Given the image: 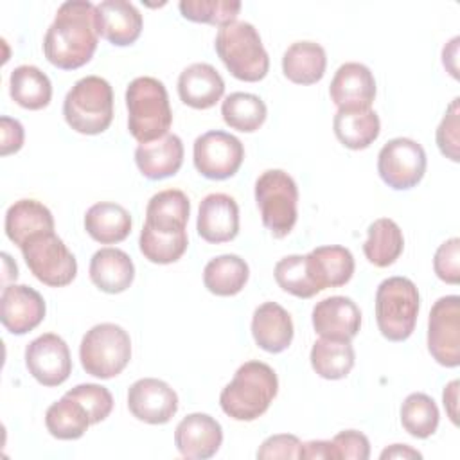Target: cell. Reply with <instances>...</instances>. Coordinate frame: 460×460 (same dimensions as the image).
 <instances>
[{
	"mask_svg": "<svg viewBox=\"0 0 460 460\" xmlns=\"http://www.w3.org/2000/svg\"><path fill=\"white\" fill-rule=\"evenodd\" d=\"M99 43L95 5L88 0H68L58 7L43 38V54L61 70L86 65Z\"/></svg>",
	"mask_w": 460,
	"mask_h": 460,
	"instance_id": "1",
	"label": "cell"
},
{
	"mask_svg": "<svg viewBox=\"0 0 460 460\" xmlns=\"http://www.w3.org/2000/svg\"><path fill=\"white\" fill-rule=\"evenodd\" d=\"M279 392L275 370L262 361L243 363L221 390V410L234 420H255L270 408Z\"/></svg>",
	"mask_w": 460,
	"mask_h": 460,
	"instance_id": "2",
	"label": "cell"
},
{
	"mask_svg": "<svg viewBox=\"0 0 460 460\" xmlns=\"http://www.w3.org/2000/svg\"><path fill=\"white\" fill-rule=\"evenodd\" d=\"M128 129L140 144L167 135L172 124L169 95L162 81L142 75L135 77L126 88Z\"/></svg>",
	"mask_w": 460,
	"mask_h": 460,
	"instance_id": "3",
	"label": "cell"
},
{
	"mask_svg": "<svg viewBox=\"0 0 460 460\" xmlns=\"http://www.w3.org/2000/svg\"><path fill=\"white\" fill-rule=\"evenodd\" d=\"M214 49L228 72L246 83H257L270 70V58L257 29L248 22H232L219 27Z\"/></svg>",
	"mask_w": 460,
	"mask_h": 460,
	"instance_id": "4",
	"label": "cell"
},
{
	"mask_svg": "<svg viewBox=\"0 0 460 460\" xmlns=\"http://www.w3.org/2000/svg\"><path fill=\"white\" fill-rule=\"evenodd\" d=\"M66 124L83 135H99L113 120V90L99 75H86L74 83L63 101Z\"/></svg>",
	"mask_w": 460,
	"mask_h": 460,
	"instance_id": "5",
	"label": "cell"
},
{
	"mask_svg": "<svg viewBox=\"0 0 460 460\" xmlns=\"http://www.w3.org/2000/svg\"><path fill=\"white\" fill-rule=\"evenodd\" d=\"M419 291L406 277L385 279L376 291V322L390 341H404L411 336L419 316Z\"/></svg>",
	"mask_w": 460,
	"mask_h": 460,
	"instance_id": "6",
	"label": "cell"
},
{
	"mask_svg": "<svg viewBox=\"0 0 460 460\" xmlns=\"http://www.w3.org/2000/svg\"><path fill=\"white\" fill-rule=\"evenodd\" d=\"M79 359L86 374L99 379H111L131 359L129 334L117 323H97L83 336Z\"/></svg>",
	"mask_w": 460,
	"mask_h": 460,
	"instance_id": "7",
	"label": "cell"
},
{
	"mask_svg": "<svg viewBox=\"0 0 460 460\" xmlns=\"http://www.w3.org/2000/svg\"><path fill=\"white\" fill-rule=\"evenodd\" d=\"M255 201L262 225L273 237H286L296 223L298 187L282 169H268L255 181Z\"/></svg>",
	"mask_w": 460,
	"mask_h": 460,
	"instance_id": "8",
	"label": "cell"
},
{
	"mask_svg": "<svg viewBox=\"0 0 460 460\" xmlns=\"http://www.w3.org/2000/svg\"><path fill=\"white\" fill-rule=\"evenodd\" d=\"M20 250L31 273L50 288L68 286L77 275L74 253L54 232L31 237Z\"/></svg>",
	"mask_w": 460,
	"mask_h": 460,
	"instance_id": "9",
	"label": "cell"
},
{
	"mask_svg": "<svg viewBox=\"0 0 460 460\" xmlns=\"http://www.w3.org/2000/svg\"><path fill=\"white\" fill-rule=\"evenodd\" d=\"M426 165L428 158L424 147L406 137L388 140L377 155V172L394 190L415 187L422 180Z\"/></svg>",
	"mask_w": 460,
	"mask_h": 460,
	"instance_id": "10",
	"label": "cell"
},
{
	"mask_svg": "<svg viewBox=\"0 0 460 460\" xmlns=\"http://www.w3.org/2000/svg\"><path fill=\"white\" fill-rule=\"evenodd\" d=\"M192 158L201 176L208 180H226L239 171L244 160V147L237 137L212 129L194 140Z\"/></svg>",
	"mask_w": 460,
	"mask_h": 460,
	"instance_id": "11",
	"label": "cell"
},
{
	"mask_svg": "<svg viewBox=\"0 0 460 460\" xmlns=\"http://www.w3.org/2000/svg\"><path fill=\"white\" fill-rule=\"evenodd\" d=\"M428 350L442 367L460 365V296L447 295L433 304L428 320Z\"/></svg>",
	"mask_w": 460,
	"mask_h": 460,
	"instance_id": "12",
	"label": "cell"
},
{
	"mask_svg": "<svg viewBox=\"0 0 460 460\" xmlns=\"http://www.w3.org/2000/svg\"><path fill=\"white\" fill-rule=\"evenodd\" d=\"M25 367L43 386L63 385L72 372V358L66 341L54 332L34 338L25 347Z\"/></svg>",
	"mask_w": 460,
	"mask_h": 460,
	"instance_id": "13",
	"label": "cell"
},
{
	"mask_svg": "<svg viewBox=\"0 0 460 460\" xmlns=\"http://www.w3.org/2000/svg\"><path fill=\"white\" fill-rule=\"evenodd\" d=\"M128 408L142 422L165 424L178 411V395L165 381L142 377L128 390Z\"/></svg>",
	"mask_w": 460,
	"mask_h": 460,
	"instance_id": "14",
	"label": "cell"
},
{
	"mask_svg": "<svg viewBox=\"0 0 460 460\" xmlns=\"http://www.w3.org/2000/svg\"><path fill=\"white\" fill-rule=\"evenodd\" d=\"M43 296L25 284H7L0 296L2 325L16 336L36 329L45 318Z\"/></svg>",
	"mask_w": 460,
	"mask_h": 460,
	"instance_id": "15",
	"label": "cell"
},
{
	"mask_svg": "<svg viewBox=\"0 0 460 460\" xmlns=\"http://www.w3.org/2000/svg\"><path fill=\"white\" fill-rule=\"evenodd\" d=\"M221 442L223 428L208 413H189L174 429V446L183 458H210L217 453Z\"/></svg>",
	"mask_w": 460,
	"mask_h": 460,
	"instance_id": "16",
	"label": "cell"
},
{
	"mask_svg": "<svg viewBox=\"0 0 460 460\" xmlns=\"http://www.w3.org/2000/svg\"><path fill=\"white\" fill-rule=\"evenodd\" d=\"M196 230L207 243L221 244L239 234V207L235 199L223 192L208 194L201 199Z\"/></svg>",
	"mask_w": 460,
	"mask_h": 460,
	"instance_id": "17",
	"label": "cell"
},
{
	"mask_svg": "<svg viewBox=\"0 0 460 460\" xmlns=\"http://www.w3.org/2000/svg\"><path fill=\"white\" fill-rule=\"evenodd\" d=\"M313 327L322 338L350 341L361 327V311L349 296H329L313 307Z\"/></svg>",
	"mask_w": 460,
	"mask_h": 460,
	"instance_id": "18",
	"label": "cell"
},
{
	"mask_svg": "<svg viewBox=\"0 0 460 460\" xmlns=\"http://www.w3.org/2000/svg\"><path fill=\"white\" fill-rule=\"evenodd\" d=\"M142 14L126 0H102L95 5V25L99 36L115 47L135 43L142 32Z\"/></svg>",
	"mask_w": 460,
	"mask_h": 460,
	"instance_id": "19",
	"label": "cell"
},
{
	"mask_svg": "<svg viewBox=\"0 0 460 460\" xmlns=\"http://www.w3.org/2000/svg\"><path fill=\"white\" fill-rule=\"evenodd\" d=\"M331 101L338 108H370L376 99V79L363 63H343L329 86Z\"/></svg>",
	"mask_w": 460,
	"mask_h": 460,
	"instance_id": "20",
	"label": "cell"
},
{
	"mask_svg": "<svg viewBox=\"0 0 460 460\" xmlns=\"http://www.w3.org/2000/svg\"><path fill=\"white\" fill-rule=\"evenodd\" d=\"M135 164L147 180L174 176L183 164L181 138L174 133H167L156 140L138 144L135 149Z\"/></svg>",
	"mask_w": 460,
	"mask_h": 460,
	"instance_id": "21",
	"label": "cell"
},
{
	"mask_svg": "<svg viewBox=\"0 0 460 460\" xmlns=\"http://www.w3.org/2000/svg\"><path fill=\"white\" fill-rule=\"evenodd\" d=\"M225 93L221 74L208 63H192L178 77L180 101L194 110L212 108Z\"/></svg>",
	"mask_w": 460,
	"mask_h": 460,
	"instance_id": "22",
	"label": "cell"
},
{
	"mask_svg": "<svg viewBox=\"0 0 460 460\" xmlns=\"http://www.w3.org/2000/svg\"><path fill=\"white\" fill-rule=\"evenodd\" d=\"M291 314L277 302L261 304L252 316V336L266 352L279 354L293 341Z\"/></svg>",
	"mask_w": 460,
	"mask_h": 460,
	"instance_id": "23",
	"label": "cell"
},
{
	"mask_svg": "<svg viewBox=\"0 0 460 460\" xmlns=\"http://www.w3.org/2000/svg\"><path fill=\"white\" fill-rule=\"evenodd\" d=\"M90 280L104 293L117 295L126 291L135 279L131 257L119 248H101L90 259Z\"/></svg>",
	"mask_w": 460,
	"mask_h": 460,
	"instance_id": "24",
	"label": "cell"
},
{
	"mask_svg": "<svg viewBox=\"0 0 460 460\" xmlns=\"http://www.w3.org/2000/svg\"><path fill=\"white\" fill-rule=\"evenodd\" d=\"M5 235L16 246H23L31 237L54 232L52 212L36 199H18L5 212Z\"/></svg>",
	"mask_w": 460,
	"mask_h": 460,
	"instance_id": "25",
	"label": "cell"
},
{
	"mask_svg": "<svg viewBox=\"0 0 460 460\" xmlns=\"http://www.w3.org/2000/svg\"><path fill=\"white\" fill-rule=\"evenodd\" d=\"M305 259L320 291L325 288L345 286L354 275V257L345 246H318L311 250Z\"/></svg>",
	"mask_w": 460,
	"mask_h": 460,
	"instance_id": "26",
	"label": "cell"
},
{
	"mask_svg": "<svg viewBox=\"0 0 460 460\" xmlns=\"http://www.w3.org/2000/svg\"><path fill=\"white\" fill-rule=\"evenodd\" d=\"M190 214V201L183 190L165 189L156 192L146 207V226L164 232L180 234L187 232V221Z\"/></svg>",
	"mask_w": 460,
	"mask_h": 460,
	"instance_id": "27",
	"label": "cell"
},
{
	"mask_svg": "<svg viewBox=\"0 0 460 460\" xmlns=\"http://www.w3.org/2000/svg\"><path fill=\"white\" fill-rule=\"evenodd\" d=\"M336 138L349 149H367L381 131L379 115L372 108H338L332 119Z\"/></svg>",
	"mask_w": 460,
	"mask_h": 460,
	"instance_id": "28",
	"label": "cell"
},
{
	"mask_svg": "<svg viewBox=\"0 0 460 460\" xmlns=\"http://www.w3.org/2000/svg\"><path fill=\"white\" fill-rule=\"evenodd\" d=\"M84 230L101 244H115L131 234V216L119 203L99 201L86 210Z\"/></svg>",
	"mask_w": 460,
	"mask_h": 460,
	"instance_id": "29",
	"label": "cell"
},
{
	"mask_svg": "<svg viewBox=\"0 0 460 460\" xmlns=\"http://www.w3.org/2000/svg\"><path fill=\"white\" fill-rule=\"evenodd\" d=\"M327 66V56L316 41H295L282 56V72L295 84L318 83Z\"/></svg>",
	"mask_w": 460,
	"mask_h": 460,
	"instance_id": "30",
	"label": "cell"
},
{
	"mask_svg": "<svg viewBox=\"0 0 460 460\" xmlns=\"http://www.w3.org/2000/svg\"><path fill=\"white\" fill-rule=\"evenodd\" d=\"M250 268L244 259L225 253L210 259L203 270L205 288L217 296H234L248 282Z\"/></svg>",
	"mask_w": 460,
	"mask_h": 460,
	"instance_id": "31",
	"label": "cell"
},
{
	"mask_svg": "<svg viewBox=\"0 0 460 460\" xmlns=\"http://www.w3.org/2000/svg\"><path fill=\"white\" fill-rule=\"evenodd\" d=\"M11 99L25 110H41L52 99V84L45 72L34 65H20L9 75Z\"/></svg>",
	"mask_w": 460,
	"mask_h": 460,
	"instance_id": "32",
	"label": "cell"
},
{
	"mask_svg": "<svg viewBox=\"0 0 460 460\" xmlns=\"http://www.w3.org/2000/svg\"><path fill=\"white\" fill-rule=\"evenodd\" d=\"M368 237L363 243V253L367 261L377 268L394 264L404 248V237L399 225L390 217L376 219L368 230Z\"/></svg>",
	"mask_w": 460,
	"mask_h": 460,
	"instance_id": "33",
	"label": "cell"
},
{
	"mask_svg": "<svg viewBox=\"0 0 460 460\" xmlns=\"http://www.w3.org/2000/svg\"><path fill=\"white\" fill-rule=\"evenodd\" d=\"M90 424L92 420L83 402L68 394L52 402L45 413V426L49 433L59 440L81 438Z\"/></svg>",
	"mask_w": 460,
	"mask_h": 460,
	"instance_id": "34",
	"label": "cell"
},
{
	"mask_svg": "<svg viewBox=\"0 0 460 460\" xmlns=\"http://www.w3.org/2000/svg\"><path fill=\"white\" fill-rule=\"evenodd\" d=\"M311 367L323 379H343L354 367V349L347 340L320 338L311 347Z\"/></svg>",
	"mask_w": 460,
	"mask_h": 460,
	"instance_id": "35",
	"label": "cell"
},
{
	"mask_svg": "<svg viewBox=\"0 0 460 460\" xmlns=\"http://www.w3.org/2000/svg\"><path fill=\"white\" fill-rule=\"evenodd\" d=\"M221 115L226 126L243 133L257 131L268 115L264 101L255 93L234 92L225 97L221 104Z\"/></svg>",
	"mask_w": 460,
	"mask_h": 460,
	"instance_id": "36",
	"label": "cell"
},
{
	"mask_svg": "<svg viewBox=\"0 0 460 460\" xmlns=\"http://www.w3.org/2000/svg\"><path fill=\"white\" fill-rule=\"evenodd\" d=\"M438 408L435 401L422 394H410L401 406V424L415 438H428L438 428Z\"/></svg>",
	"mask_w": 460,
	"mask_h": 460,
	"instance_id": "37",
	"label": "cell"
},
{
	"mask_svg": "<svg viewBox=\"0 0 460 460\" xmlns=\"http://www.w3.org/2000/svg\"><path fill=\"white\" fill-rule=\"evenodd\" d=\"M138 246L147 261L155 264H171L187 252L189 237L187 232L164 234L144 225L140 230Z\"/></svg>",
	"mask_w": 460,
	"mask_h": 460,
	"instance_id": "38",
	"label": "cell"
},
{
	"mask_svg": "<svg viewBox=\"0 0 460 460\" xmlns=\"http://www.w3.org/2000/svg\"><path fill=\"white\" fill-rule=\"evenodd\" d=\"M277 284L289 295L298 298H311L320 293L316 286L305 255H286L282 257L273 270Z\"/></svg>",
	"mask_w": 460,
	"mask_h": 460,
	"instance_id": "39",
	"label": "cell"
},
{
	"mask_svg": "<svg viewBox=\"0 0 460 460\" xmlns=\"http://www.w3.org/2000/svg\"><path fill=\"white\" fill-rule=\"evenodd\" d=\"M178 7L185 20L223 27L226 23L235 22L241 11V2L237 0H181Z\"/></svg>",
	"mask_w": 460,
	"mask_h": 460,
	"instance_id": "40",
	"label": "cell"
},
{
	"mask_svg": "<svg viewBox=\"0 0 460 460\" xmlns=\"http://www.w3.org/2000/svg\"><path fill=\"white\" fill-rule=\"evenodd\" d=\"M66 394L83 402L92 424L104 420L113 410V397L106 386L95 383H83L70 388Z\"/></svg>",
	"mask_w": 460,
	"mask_h": 460,
	"instance_id": "41",
	"label": "cell"
},
{
	"mask_svg": "<svg viewBox=\"0 0 460 460\" xmlns=\"http://www.w3.org/2000/svg\"><path fill=\"white\" fill-rule=\"evenodd\" d=\"M458 97L451 101L447 106L438 128H437V146L440 153L449 158L451 162L460 160V110H458Z\"/></svg>",
	"mask_w": 460,
	"mask_h": 460,
	"instance_id": "42",
	"label": "cell"
},
{
	"mask_svg": "<svg viewBox=\"0 0 460 460\" xmlns=\"http://www.w3.org/2000/svg\"><path fill=\"white\" fill-rule=\"evenodd\" d=\"M433 270L437 277L447 284L460 282V239L451 237L444 241L433 257Z\"/></svg>",
	"mask_w": 460,
	"mask_h": 460,
	"instance_id": "43",
	"label": "cell"
},
{
	"mask_svg": "<svg viewBox=\"0 0 460 460\" xmlns=\"http://www.w3.org/2000/svg\"><path fill=\"white\" fill-rule=\"evenodd\" d=\"M332 446L336 451V460L352 458V460H367L370 456V442L367 435L356 429H345L332 437Z\"/></svg>",
	"mask_w": 460,
	"mask_h": 460,
	"instance_id": "44",
	"label": "cell"
},
{
	"mask_svg": "<svg viewBox=\"0 0 460 460\" xmlns=\"http://www.w3.org/2000/svg\"><path fill=\"white\" fill-rule=\"evenodd\" d=\"M300 440L296 435L279 433L268 437L261 447L257 449V458L271 460V458H298L300 456Z\"/></svg>",
	"mask_w": 460,
	"mask_h": 460,
	"instance_id": "45",
	"label": "cell"
},
{
	"mask_svg": "<svg viewBox=\"0 0 460 460\" xmlns=\"http://www.w3.org/2000/svg\"><path fill=\"white\" fill-rule=\"evenodd\" d=\"M0 133H2V146H0L2 156H7V155L22 149L25 133H23V126L20 124V120L4 115L0 119Z\"/></svg>",
	"mask_w": 460,
	"mask_h": 460,
	"instance_id": "46",
	"label": "cell"
},
{
	"mask_svg": "<svg viewBox=\"0 0 460 460\" xmlns=\"http://www.w3.org/2000/svg\"><path fill=\"white\" fill-rule=\"evenodd\" d=\"M298 458H323V460H336V451L331 440H309L300 444V456Z\"/></svg>",
	"mask_w": 460,
	"mask_h": 460,
	"instance_id": "47",
	"label": "cell"
},
{
	"mask_svg": "<svg viewBox=\"0 0 460 460\" xmlns=\"http://www.w3.org/2000/svg\"><path fill=\"white\" fill-rule=\"evenodd\" d=\"M458 386H460V383H458V379H455L444 388V394H442L444 408L453 424H458Z\"/></svg>",
	"mask_w": 460,
	"mask_h": 460,
	"instance_id": "48",
	"label": "cell"
},
{
	"mask_svg": "<svg viewBox=\"0 0 460 460\" xmlns=\"http://www.w3.org/2000/svg\"><path fill=\"white\" fill-rule=\"evenodd\" d=\"M420 456H422V455H420L417 449L410 447L408 444H392L390 447H386V449L381 451V458H383V460H386V458H402V460H408V458H420Z\"/></svg>",
	"mask_w": 460,
	"mask_h": 460,
	"instance_id": "49",
	"label": "cell"
},
{
	"mask_svg": "<svg viewBox=\"0 0 460 460\" xmlns=\"http://www.w3.org/2000/svg\"><path fill=\"white\" fill-rule=\"evenodd\" d=\"M2 259H4V284L7 286V282L9 280H16V277H18V268H16V262H13L11 261V257H9V253H2ZM4 286V288H5Z\"/></svg>",
	"mask_w": 460,
	"mask_h": 460,
	"instance_id": "50",
	"label": "cell"
}]
</instances>
